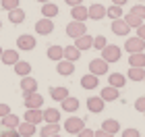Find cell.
<instances>
[{"label":"cell","instance_id":"cell-1","mask_svg":"<svg viewBox=\"0 0 145 137\" xmlns=\"http://www.w3.org/2000/svg\"><path fill=\"white\" fill-rule=\"evenodd\" d=\"M120 56H122V48H118V46H112V44H108L106 48L102 50V58L106 60L108 64H112V62H118L120 60Z\"/></svg>","mask_w":145,"mask_h":137},{"label":"cell","instance_id":"cell-2","mask_svg":"<svg viewBox=\"0 0 145 137\" xmlns=\"http://www.w3.org/2000/svg\"><path fill=\"white\" fill-rule=\"evenodd\" d=\"M124 50H127L129 54H133V52H143L145 50V40H141L139 35L129 37V40L124 42Z\"/></svg>","mask_w":145,"mask_h":137},{"label":"cell","instance_id":"cell-3","mask_svg":"<svg viewBox=\"0 0 145 137\" xmlns=\"http://www.w3.org/2000/svg\"><path fill=\"white\" fill-rule=\"evenodd\" d=\"M83 127H85V121L79 119V116H71V119H67V123H64V131L72 133V135H77Z\"/></svg>","mask_w":145,"mask_h":137},{"label":"cell","instance_id":"cell-4","mask_svg":"<svg viewBox=\"0 0 145 137\" xmlns=\"http://www.w3.org/2000/svg\"><path fill=\"white\" fill-rule=\"evenodd\" d=\"M83 33H87V27H85V23L83 21H72L67 25V35L71 37H79V35H83Z\"/></svg>","mask_w":145,"mask_h":137},{"label":"cell","instance_id":"cell-5","mask_svg":"<svg viewBox=\"0 0 145 137\" xmlns=\"http://www.w3.org/2000/svg\"><path fill=\"white\" fill-rule=\"evenodd\" d=\"M89 73H93V75H106L108 73V62L104 60V58H93V60L89 62Z\"/></svg>","mask_w":145,"mask_h":137},{"label":"cell","instance_id":"cell-6","mask_svg":"<svg viewBox=\"0 0 145 137\" xmlns=\"http://www.w3.org/2000/svg\"><path fill=\"white\" fill-rule=\"evenodd\" d=\"M25 98V108H42L44 98L37 94V91H29V94H23Z\"/></svg>","mask_w":145,"mask_h":137},{"label":"cell","instance_id":"cell-7","mask_svg":"<svg viewBox=\"0 0 145 137\" xmlns=\"http://www.w3.org/2000/svg\"><path fill=\"white\" fill-rule=\"evenodd\" d=\"M104 106H106V100H104L102 96H93V98H87V110L93 114H100Z\"/></svg>","mask_w":145,"mask_h":137},{"label":"cell","instance_id":"cell-8","mask_svg":"<svg viewBox=\"0 0 145 137\" xmlns=\"http://www.w3.org/2000/svg\"><path fill=\"white\" fill-rule=\"evenodd\" d=\"M35 37L33 35H29V33H23V35H19V40H17V48L19 50H25V52H29V50H33L35 48Z\"/></svg>","mask_w":145,"mask_h":137},{"label":"cell","instance_id":"cell-9","mask_svg":"<svg viewBox=\"0 0 145 137\" xmlns=\"http://www.w3.org/2000/svg\"><path fill=\"white\" fill-rule=\"evenodd\" d=\"M35 31L39 35H50L52 31H54V23H52V19H48V17L39 19V21L35 23Z\"/></svg>","mask_w":145,"mask_h":137},{"label":"cell","instance_id":"cell-10","mask_svg":"<svg viewBox=\"0 0 145 137\" xmlns=\"http://www.w3.org/2000/svg\"><path fill=\"white\" fill-rule=\"evenodd\" d=\"M71 15L75 21H87L89 19V9L87 6H83V4H77V6H71Z\"/></svg>","mask_w":145,"mask_h":137},{"label":"cell","instance_id":"cell-11","mask_svg":"<svg viewBox=\"0 0 145 137\" xmlns=\"http://www.w3.org/2000/svg\"><path fill=\"white\" fill-rule=\"evenodd\" d=\"M112 31H114L116 35H129L131 27H129V23L120 17V19H114V21H112Z\"/></svg>","mask_w":145,"mask_h":137},{"label":"cell","instance_id":"cell-12","mask_svg":"<svg viewBox=\"0 0 145 137\" xmlns=\"http://www.w3.org/2000/svg\"><path fill=\"white\" fill-rule=\"evenodd\" d=\"M56 71H58V75H62V77H69L75 73V64H72L71 60H67V58H62V60H58L56 64Z\"/></svg>","mask_w":145,"mask_h":137},{"label":"cell","instance_id":"cell-13","mask_svg":"<svg viewBox=\"0 0 145 137\" xmlns=\"http://www.w3.org/2000/svg\"><path fill=\"white\" fill-rule=\"evenodd\" d=\"M75 46L79 50H91L93 48V37H91L89 33H83V35H79V37H75Z\"/></svg>","mask_w":145,"mask_h":137},{"label":"cell","instance_id":"cell-14","mask_svg":"<svg viewBox=\"0 0 145 137\" xmlns=\"http://www.w3.org/2000/svg\"><path fill=\"white\" fill-rule=\"evenodd\" d=\"M97 85H100V77L89 73V75H83L81 77V87L83 89H95Z\"/></svg>","mask_w":145,"mask_h":137},{"label":"cell","instance_id":"cell-15","mask_svg":"<svg viewBox=\"0 0 145 137\" xmlns=\"http://www.w3.org/2000/svg\"><path fill=\"white\" fill-rule=\"evenodd\" d=\"M25 121L27 123H33V125H37V123L44 121V112L39 108H27V112H25Z\"/></svg>","mask_w":145,"mask_h":137},{"label":"cell","instance_id":"cell-16","mask_svg":"<svg viewBox=\"0 0 145 137\" xmlns=\"http://www.w3.org/2000/svg\"><path fill=\"white\" fill-rule=\"evenodd\" d=\"M106 17V6L104 4H91L89 6V19H93V21H100V19Z\"/></svg>","mask_w":145,"mask_h":137},{"label":"cell","instance_id":"cell-17","mask_svg":"<svg viewBox=\"0 0 145 137\" xmlns=\"http://www.w3.org/2000/svg\"><path fill=\"white\" fill-rule=\"evenodd\" d=\"M0 60H2V64H12V67H15L21 58H19V52L17 50H4L2 56H0Z\"/></svg>","mask_w":145,"mask_h":137},{"label":"cell","instance_id":"cell-18","mask_svg":"<svg viewBox=\"0 0 145 137\" xmlns=\"http://www.w3.org/2000/svg\"><path fill=\"white\" fill-rule=\"evenodd\" d=\"M17 131L21 133V137H33L35 133H37V129H35V125L33 123H19V127H17Z\"/></svg>","mask_w":145,"mask_h":137},{"label":"cell","instance_id":"cell-19","mask_svg":"<svg viewBox=\"0 0 145 137\" xmlns=\"http://www.w3.org/2000/svg\"><path fill=\"white\" fill-rule=\"evenodd\" d=\"M60 104H62V110H64V112H77V110H79V100H77V98L67 96Z\"/></svg>","mask_w":145,"mask_h":137},{"label":"cell","instance_id":"cell-20","mask_svg":"<svg viewBox=\"0 0 145 137\" xmlns=\"http://www.w3.org/2000/svg\"><path fill=\"white\" fill-rule=\"evenodd\" d=\"M108 83H110L112 87L120 89V87H124V83H127V77H124L122 73H110L108 75Z\"/></svg>","mask_w":145,"mask_h":137},{"label":"cell","instance_id":"cell-21","mask_svg":"<svg viewBox=\"0 0 145 137\" xmlns=\"http://www.w3.org/2000/svg\"><path fill=\"white\" fill-rule=\"evenodd\" d=\"M0 123H2V127H4V129H17L21 121H19V116H17V114H10V112H8L6 116H2V119H0Z\"/></svg>","mask_w":145,"mask_h":137},{"label":"cell","instance_id":"cell-22","mask_svg":"<svg viewBox=\"0 0 145 137\" xmlns=\"http://www.w3.org/2000/svg\"><path fill=\"white\" fill-rule=\"evenodd\" d=\"M21 89H23V94H29V91H37V81L33 79V77L25 75V77H23V81H21Z\"/></svg>","mask_w":145,"mask_h":137},{"label":"cell","instance_id":"cell-23","mask_svg":"<svg viewBox=\"0 0 145 137\" xmlns=\"http://www.w3.org/2000/svg\"><path fill=\"white\" fill-rule=\"evenodd\" d=\"M127 77L131 81H143L145 79V67H131Z\"/></svg>","mask_w":145,"mask_h":137},{"label":"cell","instance_id":"cell-24","mask_svg":"<svg viewBox=\"0 0 145 137\" xmlns=\"http://www.w3.org/2000/svg\"><path fill=\"white\" fill-rule=\"evenodd\" d=\"M48 58L54 60V62L62 60V58H64V48H62V46H50V48H48Z\"/></svg>","mask_w":145,"mask_h":137},{"label":"cell","instance_id":"cell-25","mask_svg":"<svg viewBox=\"0 0 145 137\" xmlns=\"http://www.w3.org/2000/svg\"><path fill=\"white\" fill-rule=\"evenodd\" d=\"M42 15L48 17V19H54V17L58 15V6L52 2V0H50V2H44V4H42Z\"/></svg>","mask_w":145,"mask_h":137},{"label":"cell","instance_id":"cell-26","mask_svg":"<svg viewBox=\"0 0 145 137\" xmlns=\"http://www.w3.org/2000/svg\"><path fill=\"white\" fill-rule=\"evenodd\" d=\"M100 96H102L106 102H114V100H118V87L108 85V87H104V89L100 91Z\"/></svg>","mask_w":145,"mask_h":137},{"label":"cell","instance_id":"cell-27","mask_svg":"<svg viewBox=\"0 0 145 137\" xmlns=\"http://www.w3.org/2000/svg\"><path fill=\"white\" fill-rule=\"evenodd\" d=\"M58 131H60L58 123H46V125L39 129V135H42V137H50V135H56Z\"/></svg>","mask_w":145,"mask_h":137},{"label":"cell","instance_id":"cell-28","mask_svg":"<svg viewBox=\"0 0 145 137\" xmlns=\"http://www.w3.org/2000/svg\"><path fill=\"white\" fill-rule=\"evenodd\" d=\"M79 56H81V50H79L77 46H67V48H64V58H67V60L77 62Z\"/></svg>","mask_w":145,"mask_h":137},{"label":"cell","instance_id":"cell-29","mask_svg":"<svg viewBox=\"0 0 145 137\" xmlns=\"http://www.w3.org/2000/svg\"><path fill=\"white\" fill-rule=\"evenodd\" d=\"M129 64L131 67H145V52H133L129 56Z\"/></svg>","mask_w":145,"mask_h":137},{"label":"cell","instance_id":"cell-30","mask_svg":"<svg viewBox=\"0 0 145 137\" xmlns=\"http://www.w3.org/2000/svg\"><path fill=\"white\" fill-rule=\"evenodd\" d=\"M102 129L108 131V133H118V131H120V123H118L116 119H106L102 123Z\"/></svg>","mask_w":145,"mask_h":137},{"label":"cell","instance_id":"cell-31","mask_svg":"<svg viewBox=\"0 0 145 137\" xmlns=\"http://www.w3.org/2000/svg\"><path fill=\"white\" fill-rule=\"evenodd\" d=\"M67 96H69V89L67 87H50V98H52V100L62 102Z\"/></svg>","mask_w":145,"mask_h":137},{"label":"cell","instance_id":"cell-32","mask_svg":"<svg viewBox=\"0 0 145 137\" xmlns=\"http://www.w3.org/2000/svg\"><path fill=\"white\" fill-rule=\"evenodd\" d=\"M8 19H10V23H15V25L23 23V21H25V10H21V9H12V10H8Z\"/></svg>","mask_w":145,"mask_h":137},{"label":"cell","instance_id":"cell-33","mask_svg":"<svg viewBox=\"0 0 145 137\" xmlns=\"http://www.w3.org/2000/svg\"><path fill=\"white\" fill-rule=\"evenodd\" d=\"M44 121H46V123H58V121H60V112H58L56 108L44 110Z\"/></svg>","mask_w":145,"mask_h":137},{"label":"cell","instance_id":"cell-34","mask_svg":"<svg viewBox=\"0 0 145 137\" xmlns=\"http://www.w3.org/2000/svg\"><path fill=\"white\" fill-rule=\"evenodd\" d=\"M15 73H17V75H21V77L29 75V73H31V64H29V62H25V60H19V62L15 64Z\"/></svg>","mask_w":145,"mask_h":137},{"label":"cell","instance_id":"cell-35","mask_svg":"<svg viewBox=\"0 0 145 137\" xmlns=\"http://www.w3.org/2000/svg\"><path fill=\"white\" fill-rule=\"evenodd\" d=\"M124 21L129 23V27H131V29H133V27L137 29V27H139V25L143 23V19H141L139 15H135V12H131V10H129V15L124 17Z\"/></svg>","mask_w":145,"mask_h":137},{"label":"cell","instance_id":"cell-36","mask_svg":"<svg viewBox=\"0 0 145 137\" xmlns=\"http://www.w3.org/2000/svg\"><path fill=\"white\" fill-rule=\"evenodd\" d=\"M106 17H110L112 21H114V19H120V17H122V6L112 4L110 9H106Z\"/></svg>","mask_w":145,"mask_h":137},{"label":"cell","instance_id":"cell-37","mask_svg":"<svg viewBox=\"0 0 145 137\" xmlns=\"http://www.w3.org/2000/svg\"><path fill=\"white\" fill-rule=\"evenodd\" d=\"M106 46H108V40H106L104 35H95V37H93V48H95V50H104Z\"/></svg>","mask_w":145,"mask_h":137},{"label":"cell","instance_id":"cell-38","mask_svg":"<svg viewBox=\"0 0 145 137\" xmlns=\"http://www.w3.org/2000/svg\"><path fill=\"white\" fill-rule=\"evenodd\" d=\"M0 6L8 12V10H12V9H19V0H0Z\"/></svg>","mask_w":145,"mask_h":137},{"label":"cell","instance_id":"cell-39","mask_svg":"<svg viewBox=\"0 0 145 137\" xmlns=\"http://www.w3.org/2000/svg\"><path fill=\"white\" fill-rule=\"evenodd\" d=\"M122 137H141V131L131 127V129H124V131H122Z\"/></svg>","mask_w":145,"mask_h":137},{"label":"cell","instance_id":"cell-40","mask_svg":"<svg viewBox=\"0 0 145 137\" xmlns=\"http://www.w3.org/2000/svg\"><path fill=\"white\" fill-rule=\"evenodd\" d=\"M131 12H135V15H139L143 21H145V6L143 4H137V6H133V9H131Z\"/></svg>","mask_w":145,"mask_h":137},{"label":"cell","instance_id":"cell-41","mask_svg":"<svg viewBox=\"0 0 145 137\" xmlns=\"http://www.w3.org/2000/svg\"><path fill=\"white\" fill-rule=\"evenodd\" d=\"M135 110H139V112H145V96L137 98V102H135Z\"/></svg>","mask_w":145,"mask_h":137},{"label":"cell","instance_id":"cell-42","mask_svg":"<svg viewBox=\"0 0 145 137\" xmlns=\"http://www.w3.org/2000/svg\"><path fill=\"white\" fill-rule=\"evenodd\" d=\"M0 137H21V133H19L17 129H6V131L0 133Z\"/></svg>","mask_w":145,"mask_h":137},{"label":"cell","instance_id":"cell-43","mask_svg":"<svg viewBox=\"0 0 145 137\" xmlns=\"http://www.w3.org/2000/svg\"><path fill=\"white\" fill-rule=\"evenodd\" d=\"M93 135H95V131H91V129H85V127L77 133V137H93Z\"/></svg>","mask_w":145,"mask_h":137},{"label":"cell","instance_id":"cell-44","mask_svg":"<svg viewBox=\"0 0 145 137\" xmlns=\"http://www.w3.org/2000/svg\"><path fill=\"white\" fill-rule=\"evenodd\" d=\"M8 112H10V106H8V104H0V119L6 116Z\"/></svg>","mask_w":145,"mask_h":137},{"label":"cell","instance_id":"cell-45","mask_svg":"<svg viewBox=\"0 0 145 137\" xmlns=\"http://www.w3.org/2000/svg\"><path fill=\"white\" fill-rule=\"evenodd\" d=\"M93 137H114V133H108V131H104V129H100V131H95Z\"/></svg>","mask_w":145,"mask_h":137},{"label":"cell","instance_id":"cell-46","mask_svg":"<svg viewBox=\"0 0 145 137\" xmlns=\"http://www.w3.org/2000/svg\"><path fill=\"white\" fill-rule=\"evenodd\" d=\"M137 35H139L141 40H145V23H141L139 27H137Z\"/></svg>","mask_w":145,"mask_h":137},{"label":"cell","instance_id":"cell-47","mask_svg":"<svg viewBox=\"0 0 145 137\" xmlns=\"http://www.w3.org/2000/svg\"><path fill=\"white\" fill-rule=\"evenodd\" d=\"M69 6H77V4H83V0H64Z\"/></svg>","mask_w":145,"mask_h":137},{"label":"cell","instance_id":"cell-48","mask_svg":"<svg viewBox=\"0 0 145 137\" xmlns=\"http://www.w3.org/2000/svg\"><path fill=\"white\" fill-rule=\"evenodd\" d=\"M129 0H112V4H118V6H124Z\"/></svg>","mask_w":145,"mask_h":137},{"label":"cell","instance_id":"cell-49","mask_svg":"<svg viewBox=\"0 0 145 137\" xmlns=\"http://www.w3.org/2000/svg\"><path fill=\"white\" fill-rule=\"evenodd\" d=\"M37 2H42V4H44V2H50V0H37Z\"/></svg>","mask_w":145,"mask_h":137},{"label":"cell","instance_id":"cell-50","mask_svg":"<svg viewBox=\"0 0 145 137\" xmlns=\"http://www.w3.org/2000/svg\"><path fill=\"white\" fill-rule=\"evenodd\" d=\"M50 137H60V135H58V133H56V135H50Z\"/></svg>","mask_w":145,"mask_h":137},{"label":"cell","instance_id":"cell-51","mask_svg":"<svg viewBox=\"0 0 145 137\" xmlns=\"http://www.w3.org/2000/svg\"><path fill=\"white\" fill-rule=\"evenodd\" d=\"M2 52H4V50H2V48H0V56H2Z\"/></svg>","mask_w":145,"mask_h":137},{"label":"cell","instance_id":"cell-52","mask_svg":"<svg viewBox=\"0 0 145 137\" xmlns=\"http://www.w3.org/2000/svg\"><path fill=\"white\" fill-rule=\"evenodd\" d=\"M0 29H2V21H0Z\"/></svg>","mask_w":145,"mask_h":137},{"label":"cell","instance_id":"cell-53","mask_svg":"<svg viewBox=\"0 0 145 137\" xmlns=\"http://www.w3.org/2000/svg\"><path fill=\"white\" fill-rule=\"evenodd\" d=\"M139 2H143V0H139Z\"/></svg>","mask_w":145,"mask_h":137},{"label":"cell","instance_id":"cell-54","mask_svg":"<svg viewBox=\"0 0 145 137\" xmlns=\"http://www.w3.org/2000/svg\"><path fill=\"white\" fill-rule=\"evenodd\" d=\"M143 81H145V79H143Z\"/></svg>","mask_w":145,"mask_h":137},{"label":"cell","instance_id":"cell-55","mask_svg":"<svg viewBox=\"0 0 145 137\" xmlns=\"http://www.w3.org/2000/svg\"><path fill=\"white\" fill-rule=\"evenodd\" d=\"M143 114H145V112H143Z\"/></svg>","mask_w":145,"mask_h":137}]
</instances>
